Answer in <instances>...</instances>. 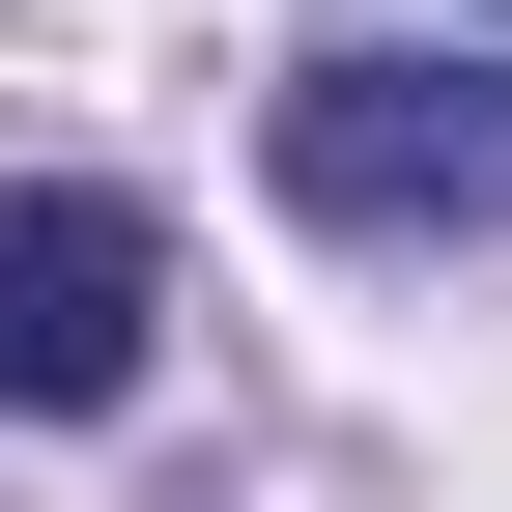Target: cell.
Returning a JSON list of instances; mask_svg holds the SVG:
<instances>
[{"mask_svg":"<svg viewBox=\"0 0 512 512\" xmlns=\"http://www.w3.org/2000/svg\"><path fill=\"white\" fill-rule=\"evenodd\" d=\"M143 342H171V228L86 200V171H0V399L29 427H114Z\"/></svg>","mask_w":512,"mask_h":512,"instance_id":"7a4b0ae2","label":"cell"},{"mask_svg":"<svg viewBox=\"0 0 512 512\" xmlns=\"http://www.w3.org/2000/svg\"><path fill=\"white\" fill-rule=\"evenodd\" d=\"M285 200L313 228H512V57H399V29L285 57Z\"/></svg>","mask_w":512,"mask_h":512,"instance_id":"6da1fadb","label":"cell"}]
</instances>
